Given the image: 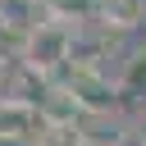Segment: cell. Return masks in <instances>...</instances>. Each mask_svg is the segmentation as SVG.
Returning <instances> with one entry per match:
<instances>
[{
	"mask_svg": "<svg viewBox=\"0 0 146 146\" xmlns=\"http://www.w3.org/2000/svg\"><path fill=\"white\" fill-rule=\"evenodd\" d=\"M141 146H146V141H141Z\"/></svg>",
	"mask_w": 146,
	"mask_h": 146,
	"instance_id": "9",
	"label": "cell"
},
{
	"mask_svg": "<svg viewBox=\"0 0 146 146\" xmlns=\"http://www.w3.org/2000/svg\"><path fill=\"white\" fill-rule=\"evenodd\" d=\"M68 50H73V27L46 18V23H36V27L23 36V68H32V73H55L59 64H68Z\"/></svg>",
	"mask_w": 146,
	"mask_h": 146,
	"instance_id": "1",
	"label": "cell"
},
{
	"mask_svg": "<svg viewBox=\"0 0 146 146\" xmlns=\"http://www.w3.org/2000/svg\"><path fill=\"white\" fill-rule=\"evenodd\" d=\"M0 23L18 27L23 36L36 27V0H0Z\"/></svg>",
	"mask_w": 146,
	"mask_h": 146,
	"instance_id": "4",
	"label": "cell"
},
{
	"mask_svg": "<svg viewBox=\"0 0 146 146\" xmlns=\"http://www.w3.org/2000/svg\"><path fill=\"white\" fill-rule=\"evenodd\" d=\"M123 82H128V87H141V82H146V46H137L132 59L123 64Z\"/></svg>",
	"mask_w": 146,
	"mask_h": 146,
	"instance_id": "7",
	"label": "cell"
},
{
	"mask_svg": "<svg viewBox=\"0 0 146 146\" xmlns=\"http://www.w3.org/2000/svg\"><path fill=\"white\" fill-rule=\"evenodd\" d=\"M96 14L105 32H132L146 23V0H96Z\"/></svg>",
	"mask_w": 146,
	"mask_h": 146,
	"instance_id": "3",
	"label": "cell"
},
{
	"mask_svg": "<svg viewBox=\"0 0 146 146\" xmlns=\"http://www.w3.org/2000/svg\"><path fill=\"white\" fill-rule=\"evenodd\" d=\"M46 9H50V18H55V23L73 27V23H82V18H91V14H96V0H46Z\"/></svg>",
	"mask_w": 146,
	"mask_h": 146,
	"instance_id": "5",
	"label": "cell"
},
{
	"mask_svg": "<svg viewBox=\"0 0 146 146\" xmlns=\"http://www.w3.org/2000/svg\"><path fill=\"white\" fill-rule=\"evenodd\" d=\"M36 146H82V137H78V128H46L41 123Z\"/></svg>",
	"mask_w": 146,
	"mask_h": 146,
	"instance_id": "6",
	"label": "cell"
},
{
	"mask_svg": "<svg viewBox=\"0 0 146 146\" xmlns=\"http://www.w3.org/2000/svg\"><path fill=\"white\" fill-rule=\"evenodd\" d=\"M5 82H9V59L0 55V91H5Z\"/></svg>",
	"mask_w": 146,
	"mask_h": 146,
	"instance_id": "8",
	"label": "cell"
},
{
	"mask_svg": "<svg viewBox=\"0 0 146 146\" xmlns=\"http://www.w3.org/2000/svg\"><path fill=\"white\" fill-rule=\"evenodd\" d=\"M68 91H73V100L82 105V114H110V110H114V96H119V87H114L100 68H78L73 82H68Z\"/></svg>",
	"mask_w": 146,
	"mask_h": 146,
	"instance_id": "2",
	"label": "cell"
}]
</instances>
